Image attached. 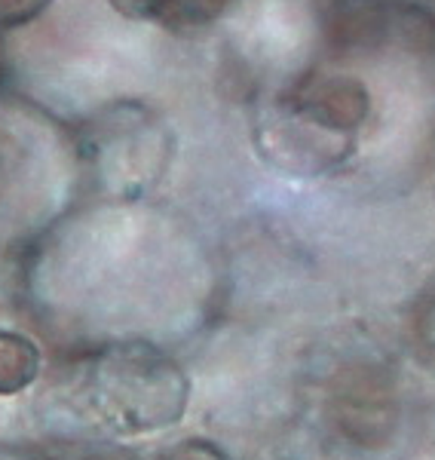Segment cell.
<instances>
[{"label": "cell", "instance_id": "6da1fadb", "mask_svg": "<svg viewBox=\"0 0 435 460\" xmlns=\"http://www.w3.org/2000/svg\"><path fill=\"white\" fill-rule=\"evenodd\" d=\"M95 420L120 436L157 433L181 420L187 377L178 362L147 344L108 347L86 372Z\"/></svg>", "mask_w": 435, "mask_h": 460}, {"label": "cell", "instance_id": "7a4b0ae2", "mask_svg": "<svg viewBox=\"0 0 435 460\" xmlns=\"http://www.w3.org/2000/svg\"><path fill=\"white\" fill-rule=\"evenodd\" d=\"M291 114L322 136L344 138L352 136L368 120L371 93L362 80L350 77V74H328V77H319L307 89H300Z\"/></svg>", "mask_w": 435, "mask_h": 460}, {"label": "cell", "instance_id": "3957f363", "mask_svg": "<svg viewBox=\"0 0 435 460\" xmlns=\"http://www.w3.org/2000/svg\"><path fill=\"white\" fill-rule=\"evenodd\" d=\"M40 372V353L25 335L0 329V396L31 387Z\"/></svg>", "mask_w": 435, "mask_h": 460}, {"label": "cell", "instance_id": "277c9868", "mask_svg": "<svg viewBox=\"0 0 435 460\" xmlns=\"http://www.w3.org/2000/svg\"><path fill=\"white\" fill-rule=\"evenodd\" d=\"M227 4L231 0H169L163 19L181 22V25H200V22L221 16L227 10Z\"/></svg>", "mask_w": 435, "mask_h": 460}, {"label": "cell", "instance_id": "5b68a950", "mask_svg": "<svg viewBox=\"0 0 435 460\" xmlns=\"http://www.w3.org/2000/svg\"><path fill=\"white\" fill-rule=\"evenodd\" d=\"M414 341L423 359L435 362V292L426 295L414 310Z\"/></svg>", "mask_w": 435, "mask_h": 460}, {"label": "cell", "instance_id": "8992f818", "mask_svg": "<svg viewBox=\"0 0 435 460\" xmlns=\"http://www.w3.org/2000/svg\"><path fill=\"white\" fill-rule=\"evenodd\" d=\"M49 4L53 0H0V28L28 25L43 10H49Z\"/></svg>", "mask_w": 435, "mask_h": 460}, {"label": "cell", "instance_id": "52a82bcc", "mask_svg": "<svg viewBox=\"0 0 435 460\" xmlns=\"http://www.w3.org/2000/svg\"><path fill=\"white\" fill-rule=\"evenodd\" d=\"M157 460H231L218 445L205 442V439H184L172 448H166Z\"/></svg>", "mask_w": 435, "mask_h": 460}, {"label": "cell", "instance_id": "ba28073f", "mask_svg": "<svg viewBox=\"0 0 435 460\" xmlns=\"http://www.w3.org/2000/svg\"><path fill=\"white\" fill-rule=\"evenodd\" d=\"M126 19H163L169 0H108Z\"/></svg>", "mask_w": 435, "mask_h": 460}]
</instances>
